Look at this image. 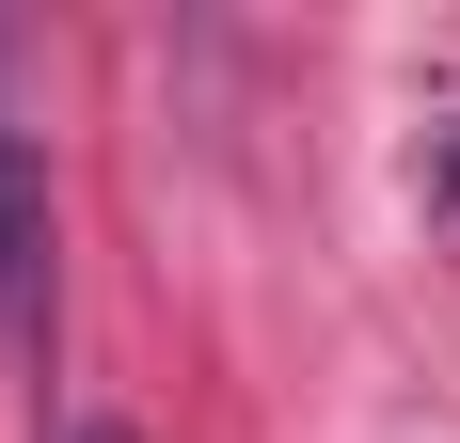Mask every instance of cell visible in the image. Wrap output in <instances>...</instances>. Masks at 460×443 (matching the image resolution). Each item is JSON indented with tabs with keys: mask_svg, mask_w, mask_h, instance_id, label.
<instances>
[{
	"mask_svg": "<svg viewBox=\"0 0 460 443\" xmlns=\"http://www.w3.org/2000/svg\"><path fill=\"white\" fill-rule=\"evenodd\" d=\"M80 443H128V428H80Z\"/></svg>",
	"mask_w": 460,
	"mask_h": 443,
	"instance_id": "cell-2",
	"label": "cell"
},
{
	"mask_svg": "<svg viewBox=\"0 0 460 443\" xmlns=\"http://www.w3.org/2000/svg\"><path fill=\"white\" fill-rule=\"evenodd\" d=\"M48 317H64V206H48V143L0 127V333L48 349Z\"/></svg>",
	"mask_w": 460,
	"mask_h": 443,
	"instance_id": "cell-1",
	"label": "cell"
}]
</instances>
